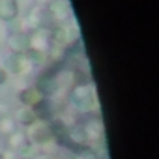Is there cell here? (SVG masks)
I'll return each instance as SVG.
<instances>
[{"label": "cell", "instance_id": "5b68a950", "mask_svg": "<svg viewBox=\"0 0 159 159\" xmlns=\"http://www.w3.org/2000/svg\"><path fill=\"white\" fill-rule=\"evenodd\" d=\"M45 11L54 25H64L73 17V8L69 0H49Z\"/></svg>", "mask_w": 159, "mask_h": 159}, {"label": "cell", "instance_id": "52a82bcc", "mask_svg": "<svg viewBox=\"0 0 159 159\" xmlns=\"http://www.w3.org/2000/svg\"><path fill=\"white\" fill-rule=\"evenodd\" d=\"M2 67L8 71V75H15V77H23L25 73H28L32 69V66L28 64V60L25 58V54H13L10 52L4 60H2Z\"/></svg>", "mask_w": 159, "mask_h": 159}, {"label": "cell", "instance_id": "d6986e66", "mask_svg": "<svg viewBox=\"0 0 159 159\" xmlns=\"http://www.w3.org/2000/svg\"><path fill=\"white\" fill-rule=\"evenodd\" d=\"M8 81H10V75H8V71L0 66V86H4V84H8Z\"/></svg>", "mask_w": 159, "mask_h": 159}, {"label": "cell", "instance_id": "ba28073f", "mask_svg": "<svg viewBox=\"0 0 159 159\" xmlns=\"http://www.w3.org/2000/svg\"><path fill=\"white\" fill-rule=\"evenodd\" d=\"M6 47L13 54H25V51L30 47V43H28V30H11L6 36Z\"/></svg>", "mask_w": 159, "mask_h": 159}, {"label": "cell", "instance_id": "6da1fadb", "mask_svg": "<svg viewBox=\"0 0 159 159\" xmlns=\"http://www.w3.org/2000/svg\"><path fill=\"white\" fill-rule=\"evenodd\" d=\"M66 103H69V107H73L79 114H96L99 111L98 92L92 83L71 86L67 90Z\"/></svg>", "mask_w": 159, "mask_h": 159}, {"label": "cell", "instance_id": "2e32d148", "mask_svg": "<svg viewBox=\"0 0 159 159\" xmlns=\"http://www.w3.org/2000/svg\"><path fill=\"white\" fill-rule=\"evenodd\" d=\"M77 157H81V159H101L99 152H98L96 148H92L90 144H86V146H83V148H79Z\"/></svg>", "mask_w": 159, "mask_h": 159}, {"label": "cell", "instance_id": "30bf717a", "mask_svg": "<svg viewBox=\"0 0 159 159\" xmlns=\"http://www.w3.org/2000/svg\"><path fill=\"white\" fill-rule=\"evenodd\" d=\"M19 17L17 0H0V23H13Z\"/></svg>", "mask_w": 159, "mask_h": 159}, {"label": "cell", "instance_id": "7402d4cb", "mask_svg": "<svg viewBox=\"0 0 159 159\" xmlns=\"http://www.w3.org/2000/svg\"><path fill=\"white\" fill-rule=\"evenodd\" d=\"M17 159H23V157H17Z\"/></svg>", "mask_w": 159, "mask_h": 159}, {"label": "cell", "instance_id": "7a4b0ae2", "mask_svg": "<svg viewBox=\"0 0 159 159\" xmlns=\"http://www.w3.org/2000/svg\"><path fill=\"white\" fill-rule=\"evenodd\" d=\"M36 90L41 94V98L45 99H52V98H60L62 96V86H60V79H58V69L51 67L47 71H43L38 81H36Z\"/></svg>", "mask_w": 159, "mask_h": 159}, {"label": "cell", "instance_id": "8fae6325", "mask_svg": "<svg viewBox=\"0 0 159 159\" xmlns=\"http://www.w3.org/2000/svg\"><path fill=\"white\" fill-rule=\"evenodd\" d=\"M17 99H19L21 107H30V109H32V107H36L43 98H41V94L36 90V86H25V88L19 90Z\"/></svg>", "mask_w": 159, "mask_h": 159}, {"label": "cell", "instance_id": "4fadbf2b", "mask_svg": "<svg viewBox=\"0 0 159 159\" xmlns=\"http://www.w3.org/2000/svg\"><path fill=\"white\" fill-rule=\"evenodd\" d=\"M6 144H8V150H11V152H19L25 144H28V139H26V133H23V131H13L11 135H8L6 137Z\"/></svg>", "mask_w": 159, "mask_h": 159}, {"label": "cell", "instance_id": "3957f363", "mask_svg": "<svg viewBox=\"0 0 159 159\" xmlns=\"http://www.w3.org/2000/svg\"><path fill=\"white\" fill-rule=\"evenodd\" d=\"M75 41H79V30L75 25L69 26L67 23H64V25H54L51 28V45L67 51Z\"/></svg>", "mask_w": 159, "mask_h": 159}, {"label": "cell", "instance_id": "8992f818", "mask_svg": "<svg viewBox=\"0 0 159 159\" xmlns=\"http://www.w3.org/2000/svg\"><path fill=\"white\" fill-rule=\"evenodd\" d=\"M83 127L86 133V142L92 148H96L99 142H105V125H103L101 116H92V118L84 120Z\"/></svg>", "mask_w": 159, "mask_h": 159}, {"label": "cell", "instance_id": "7c38bea8", "mask_svg": "<svg viewBox=\"0 0 159 159\" xmlns=\"http://www.w3.org/2000/svg\"><path fill=\"white\" fill-rule=\"evenodd\" d=\"M11 118L15 120L17 125H23V127H30L34 122H38V118H36V114H34V111L30 107H19L11 114Z\"/></svg>", "mask_w": 159, "mask_h": 159}, {"label": "cell", "instance_id": "44dd1931", "mask_svg": "<svg viewBox=\"0 0 159 159\" xmlns=\"http://www.w3.org/2000/svg\"><path fill=\"white\" fill-rule=\"evenodd\" d=\"M0 159H8V153L6 152H0Z\"/></svg>", "mask_w": 159, "mask_h": 159}, {"label": "cell", "instance_id": "ffe728a7", "mask_svg": "<svg viewBox=\"0 0 159 159\" xmlns=\"http://www.w3.org/2000/svg\"><path fill=\"white\" fill-rule=\"evenodd\" d=\"M34 159H58V157H56V155H52V153H47V152H45V153H38Z\"/></svg>", "mask_w": 159, "mask_h": 159}, {"label": "cell", "instance_id": "5bb4252c", "mask_svg": "<svg viewBox=\"0 0 159 159\" xmlns=\"http://www.w3.org/2000/svg\"><path fill=\"white\" fill-rule=\"evenodd\" d=\"M25 58L28 60V64H30L32 67H34V66H43V64L47 62V52L28 47V49L25 51Z\"/></svg>", "mask_w": 159, "mask_h": 159}, {"label": "cell", "instance_id": "ac0fdd59", "mask_svg": "<svg viewBox=\"0 0 159 159\" xmlns=\"http://www.w3.org/2000/svg\"><path fill=\"white\" fill-rule=\"evenodd\" d=\"M8 114H11L10 103H8V101H4V99H0V118H2V116H8Z\"/></svg>", "mask_w": 159, "mask_h": 159}, {"label": "cell", "instance_id": "e0dca14e", "mask_svg": "<svg viewBox=\"0 0 159 159\" xmlns=\"http://www.w3.org/2000/svg\"><path fill=\"white\" fill-rule=\"evenodd\" d=\"M17 153H19V157H23V159H34V157L39 153V150H38L34 144H30V142H28V144H25Z\"/></svg>", "mask_w": 159, "mask_h": 159}, {"label": "cell", "instance_id": "9a60e30c", "mask_svg": "<svg viewBox=\"0 0 159 159\" xmlns=\"http://www.w3.org/2000/svg\"><path fill=\"white\" fill-rule=\"evenodd\" d=\"M17 124H15V120L11 118V114H8V116H2L0 118V135L2 137H8V135H11L13 131H17Z\"/></svg>", "mask_w": 159, "mask_h": 159}, {"label": "cell", "instance_id": "277c9868", "mask_svg": "<svg viewBox=\"0 0 159 159\" xmlns=\"http://www.w3.org/2000/svg\"><path fill=\"white\" fill-rule=\"evenodd\" d=\"M26 139L30 144H34L36 148L39 146H47L54 140L52 137V129H51V124L49 122H34L30 127H26Z\"/></svg>", "mask_w": 159, "mask_h": 159}, {"label": "cell", "instance_id": "9c48e42d", "mask_svg": "<svg viewBox=\"0 0 159 159\" xmlns=\"http://www.w3.org/2000/svg\"><path fill=\"white\" fill-rule=\"evenodd\" d=\"M28 43L32 49L47 52L51 49V28H34L28 30Z\"/></svg>", "mask_w": 159, "mask_h": 159}]
</instances>
